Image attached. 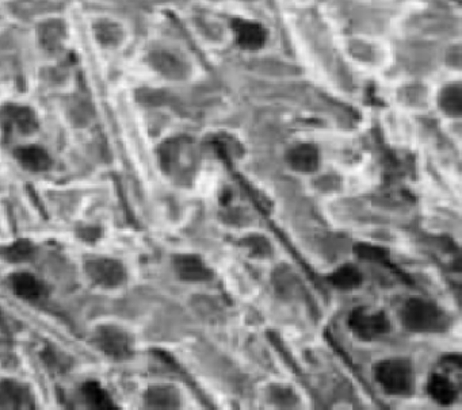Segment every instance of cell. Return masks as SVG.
Segmentation results:
<instances>
[{
	"mask_svg": "<svg viewBox=\"0 0 462 410\" xmlns=\"http://www.w3.org/2000/svg\"><path fill=\"white\" fill-rule=\"evenodd\" d=\"M352 335L362 341H372L391 330V321L384 312H370L365 306L355 308L348 317Z\"/></svg>",
	"mask_w": 462,
	"mask_h": 410,
	"instance_id": "3",
	"label": "cell"
},
{
	"mask_svg": "<svg viewBox=\"0 0 462 410\" xmlns=\"http://www.w3.org/2000/svg\"><path fill=\"white\" fill-rule=\"evenodd\" d=\"M286 163L296 172L311 174L318 168L320 154L314 144H298L290 148L286 153Z\"/></svg>",
	"mask_w": 462,
	"mask_h": 410,
	"instance_id": "8",
	"label": "cell"
},
{
	"mask_svg": "<svg viewBox=\"0 0 462 410\" xmlns=\"http://www.w3.org/2000/svg\"><path fill=\"white\" fill-rule=\"evenodd\" d=\"M153 64L157 69H160L166 75H178L180 71V65L171 55L167 53H156L153 55Z\"/></svg>",
	"mask_w": 462,
	"mask_h": 410,
	"instance_id": "21",
	"label": "cell"
},
{
	"mask_svg": "<svg viewBox=\"0 0 462 410\" xmlns=\"http://www.w3.org/2000/svg\"><path fill=\"white\" fill-rule=\"evenodd\" d=\"M0 407L10 409L33 408V398L29 390L14 381L0 382Z\"/></svg>",
	"mask_w": 462,
	"mask_h": 410,
	"instance_id": "9",
	"label": "cell"
},
{
	"mask_svg": "<svg viewBox=\"0 0 462 410\" xmlns=\"http://www.w3.org/2000/svg\"><path fill=\"white\" fill-rule=\"evenodd\" d=\"M146 401L152 408H173L176 394L170 387H152L146 394Z\"/></svg>",
	"mask_w": 462,
	"mask_h": 410,
	"instance_id": "20",
	"label": "cell"
},
{
	"mask_svg": "<svg viewBox=\"0 0 462 410\" xmlns=\"http://www.w3.org/2000/svg\"><path fill=\"white\" fill-rule=\"evenodd\" d=\"M439 107L449 117H461L462 86L460 83L449 84L440 91V93H439Z\"/></svg>",
	"mask_w": 462,
	"mask_h": 410,
	"instance_id": "15",
	"label": "cell"
},
{
	"mask_svg": "<svg viewBox=\"0 0 462 410\" xmlns=\"http://www.w3.org/2000/svg\"><path fill=\"white\" fill-rule=\"evenodd\" d=\"M96 35L98 39L106 45L116 44L117 41L121 37V30L117 28L113 24H101L96 26Z\"/></svg>",
	"mask_w": 462,
	"mask_h": 410,
	"instance_id": "22",
	"label": "cell"
},
{
	"mask_svg": "<svg viewBox=\"0 0 462 410\" xmlns=\"http://www.w3.org/2000/svg\"><path fill=\"white\" fill-rule=\"evenodd\" d=\"M232 28L237 45L246 51H258L266 44L267 31L257 22L234 19Z\"/></svg>",
	"mask_w": 462,
	"mask_h": 410,
	"instance_id": "7",
	"label": "cell"
},
{
	"mask_svg": "<svg viewBox=\"0 0 462 410\" xmlns=\"http://www.w3.org/2000/svg\"><path fill=\"white\" fill-rule=\"evenodd\" d=\"M82 393L86 400L87 405L92 409H116L110 395L96 382H87L82 389Z\"/></svg>",
	"mask_w": 462,
	"mask_h": 410,
	"instance_id": "16",
	"label": "cell"
},
{
	"mask_svg": "<svg viewBox=\"0 0 462 410\" xmlns=\"http://www.w3.org/2000/svg\"><path fill=\"white\" fill-rule=\"evenodd\" d=\"M1 121L8 129H18L22 134H30L37 127L34 113L28 107L8 106L1 112Z\"/></svg>",
	"mask_w": 462,
	"mask_h": 410,
	"instance_id": "10",
	"label": "cell"
},
{
	"mask_svg": "<svg viewBox=\"0 0 462 410\" xmlns=\"http://www.w3.org/2000/svg\"><path fill=\"white\" fill-rule=\"evenodd\" d=\"M88 278L102 287H118L123 283L126 274L122 264L108 258H95L86 262Z\"/></svg>",
	"mask_w": 462,
	"mask_h": 410,
	"instance_id": "5",
	"label": "cell"
},
{
	"mask_svg": "<svg viewBox=\"0 0 462 410\" xmlns=\"http://www.w3.org/2000/svg\"><path fill=\"white\" fill-rule=\"evenodd\" d=\"M10 285H11L12 292L18 296H21L24 299H29V301H34L38 296H41L42 290H44L42 285L37 280V278H34L28 272L14 274L10 278Z\"/></svg>",
	"mask_w": 462,
	"mask_h": 410,
	"instance_id": "14",
	"label": "cell"
},
{
	"mask_svg": "<svg viewBox=\"0 0 462 410\" xmlns=\"http://www.w3.org/2000/svg\"><path fill=\"white\" fill-rule=\"evenodd\" d=\"M40 38L48 51H56L64 38L62 24L53 21L42 25L40 29Z\"/></svg>",
	"mask_w": 462,
	"mask_h": 410,
	"instance_id": "19",
	"label": "cell"
},
{
	"mask_svg": "<svg viewBox=\"0 0 462 410\" xmlns=\"http://www.w3.org/2000/svg\"><path fill=\"white\" fill-rule=\"evenodd\" d=\"M33 255H34V245L28 240H19L0 249V256L10 263L26 262L31 259Z\"/></svg>",
	"mask_w": 462,
	"mask_h": 410,
	"instance_id": "17",
	"label": "cell"
},
{
	"mask_svg": "<svg viewBox=\"0 0 462 410\" xmlns=\"http://www.w3.org/2000/svg\"><path fill=\"white\" fill-rule=\"evenodd\" d=\"M327 279L334 287H336L339 290L358 289L363 282V276H362L361 271L354 264L341 265L334 272H331L327 276Z\"/></svg>",
	"mask_w": 462,
	"mask_h": 410,
	"instance_id": "13",
	"label": "cell"
},
{
	"mask_svg": "<svg viewBox=\"0 0 462 410\" xmlns=\"http://www.w3.org/2000/svg\"><path fill=\"white\" fill-rule=\"evenodd\" d=\"M402 321L405 329L413 333H439L446 330L450 323L443 310L422 298H412L405 302Z\"/></svg>",
	"mask_w": 462,
	"mask_h": 410,
	"instance_id": "1",
	"label": "cell"
},
{
	"mask_svg": "<svg viewBox=\"0 0 462 410\" xmlns=\"http://www.w3.org/2000/svg\"><path fill=\"white\" fill-rule=\"evenodd\" d=\"M354 253L363 260H370L377 263L385 264L389 268H393L392 264L389 263V252L388 249L378 247V245H370L365 242H358L354 245Z\"/></svg>",
	"mask_w": 462,
	"mask_h": 410,
	"instance_id": "18",
	"label": "cell"
},
{
	"mask_svg": "<svg viewBox=\"0 0 462 410\" xmlns=\"http://www.w3.org/2000/svg\"><path fill=\"white\" fill-rule=\"evenodd\" d=\"M427 390L430 397L440 405H452L456 402L459 390L454 383L442 374H433L429 380Z\"/></svg>",
	"mask_w": 462,
	"mask_h": 410,
	"instance_id": "12",
	"label": "cell"
},
{
	"mask_svg": "<svg viewBox=\"0 0 462 410\" xmlns=\"http://www.w3.org/2000/svg\"><path fill=\"white\" fill-rule=\"evenodd\" d=\"M96 347L113 359H126L132 355V341L129 335L116 325H102L94 335Z\"/></svg>",
	"mask_w": 462,
	"mask_h": 410,
	"instance_id": "4",
	"label": "cell"
},
{
	"mask_svg": "<svg viewBox=\"0 0 462 410\" xmlns=\"http://www.w3.org/2000/svg\"><path fill=\"white\" fill-rule=\"evenodd\" d=\"M176 275L186 282H209L213 279L212 269L197 255H176L173 259Z\"/></svg>",
	"mask_w": 462,
	"mask_h": 410,
	"instance_id": "6",
	"label": "cell"
},
{
	"mask_svg": "<svg viewBox=\"0 0 462 410\" xmlns=\"http://www.w3.org/2000/svg\"><path fill=\"white\" fill-rule=\"evenodd\" d=\"M375 378L389 395H409L415 387L413 367L407 359H388L377 363Z\"/></svg>",
	"mask_w": 462,
	"mask_h": 410,
	"instance_id": "2",
	"label": "cell"
},
{
	"mask_svg": "<svg viewBox=\"0 0 462 410\" xmlns=\"http://www.w3.org/2000/svg\"><path fill=\"white\" fill-rule=\"evenodd\" d=\"M15 159L24 168L33 172L46 171L52 163L46 150L35 145L18 148L15 150Z\"/></svg>",
	"mask_w": 462,
	"mask_h": 410,
	"instance_id": "11",
	"label": "cell"
}]
</instances>
